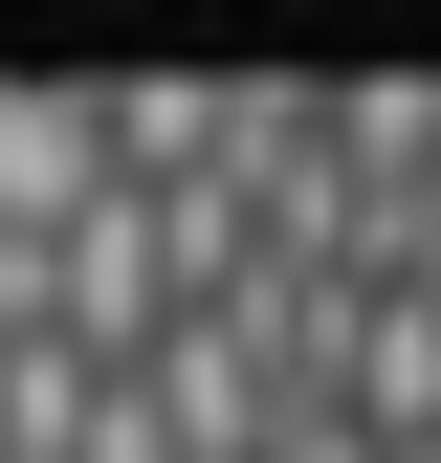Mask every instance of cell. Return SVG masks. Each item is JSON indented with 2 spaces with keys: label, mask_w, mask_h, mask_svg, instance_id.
Returning a JSON list of instances; mask_svg holds the SVG:
<instances>
[{
  "label": "cell",
  "mask_w": 441,
  "mask_h": 463,
  "mask_svg": "<svg viewBox=\"0 0 441 463\" xmlns=\"http://www.w3.org/2000/svg\"><path fill=\"white\" fill-rule=\"evenodd\" d=\"M265 463H375V441H353V420H331V397H309V420H287V441H265Z\"/></svg>",
  "instance_id": "1"
}]
</instances>
